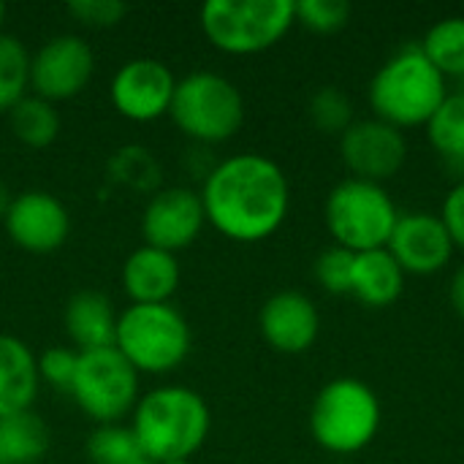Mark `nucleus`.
I'll list each match as a JSON object with an SVG mask.
<instances>
[{
  "label": "nucleus",
  "mask_w": 464,
  "mask_h": 464,
  "mask_svg": "<svg viewBox=\"0 0 464 464\" xmlns=\"http://www.w3.org/2000/svg\"><path fill=\"white\" fill-rule=\"evenodd\" d=\"M8 239L27 253H54L71 234L65 204L49 190H24L14 196L3 218Z\"/></svg>",
  "instance_id": "4468645a"
},
{
  "label": "nucleus",
  "mask_w": 464,
  "mask_h": 464,
  "mask_svg": "<svg viewBox=\"0 0 464 464\" xmlns=\"http://www.w3.org/2000/svg\"><path fill=\"white\" fill-rule=\"evenodd\" d=\"M386 250L394 256L402 272L435 275L451 261L454 242L440 215L408 212L397 218V226L389 237Z\"/></svg>",
  "instance_id": "2eb2a0df"
},
{
  "label": "nucleus",
  "mask_w": 464,
  "mask_h": 464,
  "mask_svg": "<svg viewBox=\"0 0 464 464\" xmlns=\"http://www.w3.org/2000/svg\"><path fill=\"white\" fill-rule=\"evenodd\" d=\"M353 261H356V253H351L340 245L326 247L315 261V277H318L321 288L329 294H351Z\"/></svg>",
  "instance_id": "c85d7f7f"
},
{
  "label": "nucleus",
  "mask_w": 464,
  "mask_h": 464,
  "mask_svg": "<svg viewBox=\"0 0 464 464\" xmlns=\"http://www.w3.org/2000/svg\"><path fill=\"white\" fill-rule=\"evenodd\" d=\"M212 427L209 405L190 386H160L139 397L130 430L141 454L155 464L190 459Z\"/></svg>",
  "instance_id": "f03ea898"
},
{
  "label": "nucleus",
  "mask_w": 464,
  "mask_h": 464,
  "mask_svg": "<svg viewBox=\"0 0 464 464\" xmlns=\"http://www.w3.org/2000/svg\"><path fill=\"white\" fill-rule=\"evenodd\" d=\"M427 133L443 158L464 160V90L443 98V103L427 120Z\"/></svg>",
  "instance_id": "393cba45"
},
{
  "label": "nucleus",
  "mask_w": 464,
  "mask_h": 464,
  "mask_svg": "<svg viewBox=\"0 0 464 464\" xmlns=\"http://www.w3.org/2000/svg\"><path fill=\"white\" fill-rule=\"evenodd\" d=\"M258 329L277 353H304L321 332V315L302 291H280L269 296L258 313Z\"/></svg>",
  "instance_id": "dca6fc26"
},
{
  "label": "nucleus",
  "mask_w": 464,
  "mask_h": 464,
  "mask_svg": "<svg viewBox=\"0 0 464 464\" xmlns=\"http://www.w3.org/2000/svg\"><path fill=\"white\" fill-rule=\"evenodd\" d=\"M446 95V76L427 60L419 44L389 57L370 82V106L375 117L400 130L427 125Z\"/></svg>",
  "instance_id": "7ed1b4c3"
},
{
  "label": "nucleus",
  "mask_w": 464,
  "mask_h": 464,
  "mask_svg": "<svg viewBox=\"0 0 464 464\" xmlns=\"http://www.w3.org/2000/svg\"><path fill=\"white\" fill-rule=\"evenodd\" d=\"M87 457L92 464H130L141 459V449L130 427L98 424L87 438Z\"/></svg>",
  "instance_id": "bb28decb"
},
{
  "label": "nucleus",
  "mask_w": 464,
  "mask_h": 464,
  "mask_svg": "<svg viewBox=\"0 0 464 464\" xmlns=\"http://www.w3.org/2000/svg\"><path fill=\"white\" fill-rule=\"evenodd\" d=\"M46 449L49 432L35 413L0 419V464H35Z\"/></svg>",
  "instance_id": "412c9836"
},
{
  "label": "nucleus",
  "mask_w": 464,
  "mask_h": 464,
  "mask_svg": "<svg viewBox=\"0 0 464 464\" xmlns=\"http://www.w3.org/2000/svg\"><path fill=\"white\" fill-rule=\"evenodd\" d=\"M381 430V400L356 378L326 383L310 411L315 443L332 454H356L367 449Z\"/></svg>",
  "instance_id": "0eeeda50"
},
{
  "label": "nucleus",
  "mask_w": 464,
  "mask_h": 464,
  "mask_svg": "<svg viewBox=\"0 0 464 464\" xmlns=\"http://www.w3.org/2000/svg\"><path fill=\"white\" fill-rule=\"evenodd\" d=\"M109 174L111 179H117L120 185L130 188V190H139V193H147V190H158V182H160V166L158 160L152 158L150 150L144 147H122L111 155L109 160Z\"/></svg>",
  "instance_id": "a878e982"
},
{
  "label": "nucleus",
  "mask_w": 464,
  "mask_h": 464,
  "mask_svg": "<svg viewBox=\"0 0 464 464\" xmlns=\"http://www.w3.org/2000/svg\"><path fill=\"white\" fill-rule=\"evenodd\" d=\"M204 226H207V215H204L201 196L198 190L185 185L155 190L141 212L144 245L174 256L190 247Z\"/></svg>",
  "instance_id": "f8f14e48"
},
{
  "label": "nucleus",
  "mask_w": 464,
  "mask_h": 464,
  "mask_svg": "<svg viewBox=\"0 0 464 464\" xmlns=\"http://www.w3.org/2000/svg\"><path fill=\"white\" fill-rule=\"evenodd\" d=\"M95 73V54L82 35H52L30 54V90L33 95L57 103L76 98Z\"/></svg>",
  "instance_id": "9d476101"
},
{
  "label": "nucleus",
  "mask_w": 464,
  "mask_h": 464,
  "mask_svg": "<svg viewBox=\"0 0 464 464\" xmlns=\"http://www.w3.org/2000/svg\"><path fill=\"white\" fill-rule=\"evenodd\" d=\"M3 19H5V3L0 0V33H3Z\"/></svg>",
  "instance_id": "c9c22d12"
},
{
  "label": "nucleus",
  "mask_w": 464,
  "mask_h": 464,
  "mask_svg": "<svg viewBox=\"0 0 464 464\" xmlns=\"http://www.w3.org/2000/svg\"><path fill=\"white\" fill-rule=\"evenodd\" d=\"M193 345L190 326L174 304H130L117 318L114 348L141 375L177 370Z\"/></svg>",
  "instance_id": "20e7f679"
},
{
  "label": "nucleus",
  "mask_w": 464,
  "mask_h": 464,
  "mask_svg": "<svg viewBox=\"0 0 464 464\" xmlns=\"http://www.w3.org/2000/svg\"><path fill=\"white\" fill-rule=\"evenodd\" d=\"M68 14L84 27L103 30V27L120 24L128 14V5L120 0H71Z\"/></svg>",
  "instance_id": "2f4dec72"
},
{
  "label": "nucleus",
  "mask_w": 464,
  "mask_h": 464,
  "mask_svg": "<svg viewBox=\"0 0 464 464\" xmlns=\"http://www.w3.org/2000/svg\"><path fill=\"white\" fill-rule=\"evenodd\" d=\"M8 122L14 136L33 150H44L49 147L57 133H60V111L54 103L27 92L11 111H8Z\"/></svg>",
  "instance_id": "4be33fe9"
},
{
  "label": "nucleus",
  "mask_w": 464,
  "mask_h": 464,
  "mask_svg": "<svg viewBox=\"0 0 464 464\" xmlns=\"http://www.w3.org/2000/svg\"><path fill=\"white\" fill-rule=\"evenodd\" d=\"M76 367H79V351H71L65 345H52L38 356V378L60 392H71Z\"/></svg>",
  "instance_id": "7c9ffc66"
},
{
  "label": "nucleus",
  "mask_w": 464,
  "mask_h": 464,
  "mask_svg": "<svg viewBox=\"0 0 464 464\" xmlns=\"http://www.w3.org/2000/svg\"><path fill=\"white\" fill-rule=\"evenodd\" d=\"M30 90V52L11 35L0 33V111H11Z\"/></svg>",
  "instance_id": "b1692460"
},
{
  "label": "nucleus",
  "mask_w": 464,
  "mask_h": 464,
  "mask_svg": "<svg viewBox=\"0 0 464 464\" xmlns=\"http://www.w3.org/2000/svg\"><path fill=\"white\" fill-rule=\"evenodd\" d=\"M130 464H155V462H150L147 457H141V459H136V462H130Z\"/></svg>",
  "instance_id": "4c0bfd02"
},
{
  "label": "nucleus",
  "mask_w": 464,
  "mask_h": 464,
  "mask_svg": "<svg viewBox=\"0 0 464 464\" xmlns=\"http://www.w3.org/2000/svg\"><path fill=\"white\" fill-rule=\"evenodd\" d=\"M198 196L207 223L226 239L245 245L272 237L291 207L285 171L258 152H239L215 163Z\"/></svg>",
  "instance_id": "f257e3e1"
},
{
  "label": "nucleus",
  "mask_w": 464,
  "mask_h": 464,
  "mask_svg": "<svg viewBox=\"0 0 464 464\" xmlns=\"http://www.w3.org/2000/svg\"><path fill=\"white\" fill-rule=\"evenodd\" d=\"M419 46L443 76H464V14L435 22Z\"/></svg>",
  "instance_id": "5701e85b"
},
{
  "label": "nucleus",
  "mask_w": 464,
  "mask_h": 464,
  "mask_svg": "<svg viewBox=\"0 0 464 464\" xmlns=\"http://www.w3.org/2000/svg\"><path fill=\"white\" fill-rule=\"evenodd\" d=\"M163 464H190V459H171V462H163Z\"/></svg>",
  "instance_id": "e433bc0d"
},
{
  "label": "nucleus",
  "mask_w": 464,
  "mask_h": 464,
  "mask_svg": "<svg viewBox=\"0 0 464 464\" xmlns=\"http://www.w3.org/2000/svg\"><path fill=\"white\" fill-rule=\"evenodd\" d=\"M179 277L177 256L150 245L136 247L120 272V283L130 304H166L177 294Z\"/></svg>",
  "instance_id": "f3484780"
},
{
  "label": "nucleus",
  "mask_w": 464,
  "mask_h": 464,
  "mask_svg": "<svg viewBox=\"0 0 464 464\" xmlns=\"http://www.w3.org/2000/svg\"><path fill=\"white\" fill-rule=\"evenodd\" d=\"M177 90L174 71L155 57H133L122 63L111 79L109 98L117 114L130 122H152L169 114Z\"/></svg>",
  "instance_id": "9b49d317"
},
{
  "label": "nucleus",
  "mask_w": 464,
  "mask_h": 464,
  "mask_svg": "<svg viewBox=\"0 0 464 464\" xmlns=\"http://www.w3.org/2000/svg\"><path fill=\"white\" fill-rule=\"evenodd\" d=\"M402 288H405V272L386 247L356 253L351 294L362 304L389 307L402 296Z\"/></svg>",
  "instance_id": "aec40b11"
},
{
  "label": "nucleus",
  "mask_w": 464,
  "mask_h": 464,
  "mask_svg": "<svg viewBox=\"0 0 464 464\" xmlns=\"http://www.w3.org/2000/svg\"><path fill=\"white\" fill-rule=\"evenodd\" d=\"M440 220L446 223L454 247H462L464 250V182L454 185V188L449 190V196H446V201H443Z\"/></svg>",
  "instance_id": "473e14b6"
},
{
  "label": "nucleus",
  "mask_w": 464,
  "mask_h": 464,
  "mask_svg": "<svg viewBox=\"0 0 464 464\" xmlns=\"http://www.w3.org/2000/svg\"><path fill=\"white\" fill-rule=\"evenodd\" d=\"M324 218L334 245L367 253L389 245L400 212L383 185L348 177L329 190Z\"/></svg>",
  "instance_id": "6e6552de"
},
{
  "label": "nucleus",
  "mask_w": 464,
  "mask_h": 464,
  "mask_svg": "<svg viewBox=\"0 0 464 464\" xmlns=\"http://www.w3.org/2000/svg\"><path fill=\"white\" fill-rule=\"evenodd\" d=\"M310 120L321 133H345L353 125V103L345 90L326 84L310 98Z\"/></svg>",
  "instance_id": "cd10ccee"
},
{
  "label": "nucleus",
  "mask_w": 464,
  "mask_h": 464,
  "mask_svg": "<svg viewBox=\"0 0 464 464\" xmlns=\"http://www.w3.org/2000/svg\"><path fill=\"white\" fill-rule=\"evenodd\" d=\"M340 152L356 179L381 185L405 166L408 139L397 125L378 117L353 120V125L340 136Z\"/></svg>",
  "instance_id": "ddd939ff"
},
{
  "label": "nucleus",
  "mask_w": 464,
  "mask_h": 464,
  "mask_svg": "<svg viewBox=\"0 0 464 464\" xmlns=\"http://www.w3.org/2000/svg\"><path fill=\"white\" fill-rule=\"evenodd\" d=\"M451 304L464 318V264L457 269V275L451 280Z\"/></svg>",
  "instance_id": "72a5a7b5"
},
{
  "label": "nucleus",
  "mask_w": 464,
  "mask_h": 464,
  "mask_svg": "<svg viewBox=\"0 0 464 464\" xmlns=\"http://www.w3.org/2000/svg\"><path fill=\"white\" fill-rule=\"evenodd\" d=\"M117 318L120 313L114 310L111 299L101 291H79L68 299L63 310L65 334L79 353L114 348Z\"/></svg>",
  "instance_id": "a211bd4d"
},
{
  "label": "nucleus",
  "mask_w": 464,
  "mask_h": 464,
  "mask_svg": "<svg viewBox=\"0 0 464 464\" xmlns=\"http://www.w3.org/2000/svg\"><path fill=\"white\" fill-rule=\"evenodd\" d=\"M351 19V3L345 0H299L296 22L313 33H337Z\"/></svg>",
  "instance_id": "c756f323"
},
{
  "label": "nucleus",
  "mask_w": 464,
  "mask_h": 464,
  "mask_svg": "<svg viewBox=\"0 0 464 464\" xmlns=\"http://www.w3.org/2000/svg\"><path fill=\"white\" fill-rule=\"evenodd\" d=\"M38 386V356L19 337L0 334V419L30 413Z\"/></svg>",
  "instance_id": "6ab92c4d"
},
{
  "label": "nucleus",
  "mask_w": 464,
  "mask_h": 464,
  "mask_svg": "<svg viewBox=\"0 0 464 464\" xmlns=\"http://www.w3.org/2000/svg\"><path fill=\"white\" fill-rule=\"evenodd\" d=\"M169 117L190 141L220 144L239 133L245 122V98L228 76L218 71H193L177 79Z\"/></svg>",
  "instance_id": "39448f33"
},
{
  "label": "nucleus",
  "mask_w": 464,
  "mask_h": 464,
  "mask_svg": "<svg viewBox=\"0 0 464 464\" xmlns=\"http://www.w3.org/2000/svg\"><path fill=\"white\" fill-rule=\"evenodd\" d=\"M207 41L226 54H258L272 49L296 22L294 0H209L201 5Z\"/></svg>",
  "instance_id": "423d86ee"
},
{
  "label": "nucleus",
  "mask_w": 464,
  "mask_h": 464,
  "mask_svg": "<svg viewBox=\"0 0 464 464\" xmlns=\"http://www.w3.org/2000/svg\"><path fill=\"white\" fill-rule=\"evenodd\" d=\"M71 397L95 424H120L139 402V372L117 348L79 353Z\"/></svg>",
  "instance_id": "1a4fd4ad"
},
{
  "label": "nucleus",
  "mask_w": 464,
  "mask_h": 464,
  "mask_svg": "<svg viewBox=\"0 0 464 464\" xmlns=\"http://www.w3.org/2000/svg\"><path fill=\"white\" fill-rule=\"evenodd\" d=\"M11 201H14L11 190L5 188V182H0V220L5 218V212H8V207H11Z\"/></svg>",
  "instance_id": "f704fd0d"
}]
</instances>
